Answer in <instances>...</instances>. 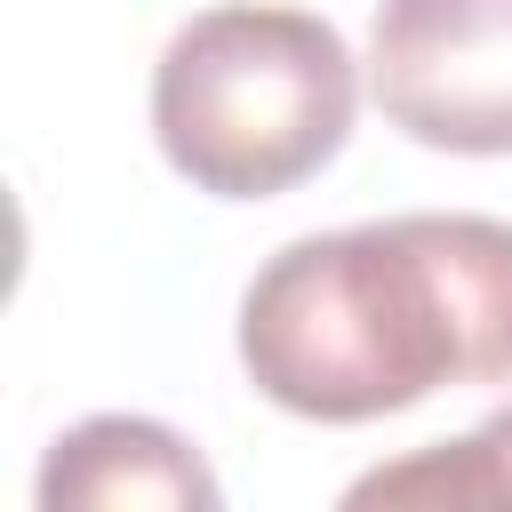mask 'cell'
Instances as JSON below:
<instances>
[{
  "instance_id": "cell-1",
  "label": "cell",
  "mask_w": 512,
  "mask_h": 512,
  "mask_svg": "<svg viewBox=\"0 0 512 512\" xmlns=\"http://www.w3.org/2000/svg\"><path fill=\"white\" fill-rule=\"evenodd\" d=\"M240 368L312 424H368L440 384H504L512 224L384 216L288 240L240 296Z\"/></svg>"
},
{
  "instance_id": "cell-2",
  "label": "cell",
  "mask_w": 512,
  "mask_h": 512,
  "mask_svg": "<svg viewBox=\"0 0 512 512\" xmlns=\"http://www.w3.org/2000/svg\"><path fill=\"white\" fill-rule=\"evenodd\" d=\"M360 72L336 24L304 8H208L152 72L168 168L216 200H272L352 136Z\"/></svg>"
},
{
  "instance_id": "cell-3",
  "label": "cell",
  "mask_w": 512,
  "mask_h": 512,
  "mask_svg": "<svg viewBox=\"0 0 512 512\" xmlns=\"http://www.w3.org/2000/svg\"><path fill=\"white\" fill-rule=\"evenodd\" d=\"M368 88L432 152H512V0H384Z\"/></svg>"
},
{
  "instance_id": "cell-4",
  "label": "cell",
  "mask_w": 512,
  "mask_h": 512,
  "mask_svg": "<svg viewBox=\"0 0 512 512\" xmlns=\"http://www.w3.org/2000/svg\"><path fill=\"white\" fill-rule=\"evenodd\" d=\"M120 504H184L216 512V472L152 416H88L40 464V512H120Z\"/></svg>"
},
{
  "instance_id": "cell-5",
  "label": "cell",
  "mask_w": 512,
  "mask_h": 512,
  "mask_svg": "<svg viewBox=\"0 0 512 512\" xmlns=\"http://www.w3.org/2000/svg\"><path fill=\"white\" fill-rule=\"evenodd\" d=\"M344 504H512V408H496L464 440H440L408 464L352 480Z\"/></svg>"
}]
</instances>
